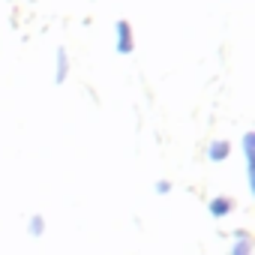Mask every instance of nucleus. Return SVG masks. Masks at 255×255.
I'll list each match as a JSON object with an SVG mask.
<instances>
[{"label":"nucleus","instance_id":"obj_1","mask_svg":"<svg viewBox=\"0 0 255 255\" xmlns=\"http://www.w3.org/2000/svg\"><path fill=\"white\" fill-rule=\"evenodd\" d=\"M114 30H117V51H120V54H132L135 42H132V27H129V21H117Z\"/></svg>","mask_w":255,"mask_h":255},{"label":"nucleus","instance_id":"obj_4","mask_svg":"<svg viewBox=\"0 0 255 255\" xmlns=\"http://www.w3.org/2000/svg\"><path fill=\"white\" fill-rule=\"evenodd\" d=\"M210 210H213L216 216H222V213H228V210H231V201H225V198H216V201L210 204Z\"/></svg>","mask_w":255,"mask_h":255},{"label":"nucleus","instance_id":"obj_5","mask_svg":"<svg viewBox=\"0 0 255 255\" xmlns=\"http://www.w3.org/2000/svg\"><path fill=\"white\" fill-rule=\"evenodd\" d=\"M246 252H249V246H246V243H243V246H240V249H237V252H234V255H246Z\"/></svg>","mask_w":255,"mask_h":255},{"label":"nucleus","instance_id":"obj_3","mask_svg":"<svg viewBox=\"0 0 255 255\" xmlns=\"http://www.w3.org/2000/svg\"><path fill=\"white\" fill-rule=\"evenodd\" d=\"M225 156H228V144H225V141H216V144L210 147V159L219 162V159H225Z\"/></svg>","mask_w":255,"mask_h":255},{"label":"nucleus","instance_id":"obj_2","mask_svg":"<svg viewBox=\"0 0 255 255\" xmlns=\"http://www.w3.org/2000/svg\"><path fill=\"white\" fill-rule=\"evenodd\" d=\"M69 60H66V51L63 48H57V75H54V81L57 84H63V78H66V72H69V66H66Z\"/></svg>","mask_w":255,"mask_h":255}]
</instances>
